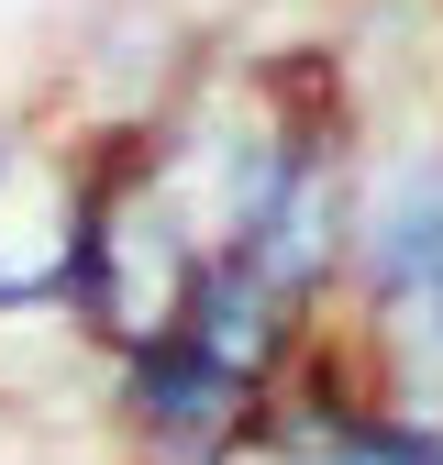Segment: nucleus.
<instances>
[{
    "label": "nucleus",
    "instance_id": "obj_2",
    "mask_svg": "<svg viewBox=\"0 0 443 465\" xmlns=\"http://www.w3.org/2000/svg\"><path fill=\"white\" fill-rule=\"evenodd\" d=\"M100 411L144 465H233L266 421V388L200 355L189 332H144L123 355H100Z\"/></svg>",
    "mask_w": 443,
    "mask_h": 465
},
{
    "label": "nucleus",
    "instance_id": "obj_1",
    "mask_svg": "<svg viewBox=\"0 0 443 465\" xmlns=\"http://www.w3.org/2000/svg\"><path fill=\"white\" fill-rule=\"evenodd\" d=\"M443 288V100L355 111V211H344V322H377Z\"/></svg>",
    "mask_w": 443,
    "mask_h": 465
}]
</instances>
